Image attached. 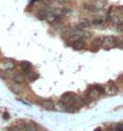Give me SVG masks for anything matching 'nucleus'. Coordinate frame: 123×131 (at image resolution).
<instances>
[{
	"label": "nucleus",
	"mask_w": 123,
	"mask_h": 131,
	"mask_svg": "<svg viewBox=\"0 0 123 131\" xmlns=\"http://www.w3.org/2000/svg\"><path fill=\"white\" fill-rule=\"evenodd\" d=\"M116 40H117V37H115V36H112V35L104 36L103 37V46H101V48L106 49V51L112 49L113 47H116Z\"/></svg>",
	"instance_id": "nucleus-1"
},
{
	"label": "nucleus",
	"mask_w": 123,
	"mask_h": 131,
	"mask_svg": "<svg viewBox=\"0 0 123 131\" xmlns=\"http://www.w3.org/2000/svg\"><path fill=\"white\" fill-rule=\"evenodd\" d=\"M77 97H79V96H76L74 93H65V94L62 96V100H60V101L65 103V105H67V108H68L75 103ZM65 111H67V110H65Z\"/></svg>",
	"instance_id": "nucleus-2"
},
{
	"label": "nucleus",
	"mask_w": 123,
	"mask_h": 131,
	"mask_svg": "<svg viewBox=\"0 0 123 131\" xmlns=\"http://www.w3.org/2000/svg\"><path fill=\"white\" fill-rule=\"evenodd\" d=\"M109 19L113 24V27L116 29H118V30H122L123 29V20L117 13H109Z\"/></svg>",
	"instance_id": "nucleus-3"
},
{
	"label": "nucleus",
	"mask_w": 123,
	"mask_h": 131,
	"mask_svg": "<svg viewBox=\"0 0 123 131\" xmlns=\"http://www.w3.org/2000/svg\"><path fill=\"white\" fill-rule=\"evenodd\" d=\"M15 66H16V63L12 59H4L1 61V68L4 70H12Z\"/></svg>",
	"instance_id": "nucleus-4"
},
{
	"label": "nucleus",
	"mask_w": 123,
	"mask_h": 131,
	"mask_svg": "<svg viewBox=\"0 0 123 131\" xmlns=\"http://www.w3.org/2000/svg\"><path fill=\"white\" fill-rule=\"evenodd\" d=\"M41 106L44 110H47V111H53L56 108V103L53 102L52 100H44L41 102Z\"/></svg>",
	"instance_id": "nucleus-5"
},
{
	"label": "nucleus",
	"mask_w": 123,
	"mask_h": 131,
	"mask_svg": "<svg viewBox=\"0 0 123 131\" xmlns=\"http://www.w3.org/2000/svg\"><path fill=\"white\" fill-rule=\"evenodd\" d=\"M101 46H103V37H97L92 43V51L97 52L99 48H101Z\"/></svg>",
	"instance_id": "nucleus-6"
},
{
	"label": "nucleus",
	"mask_w": 123,
	"mask_h": 131,
	"mask_svg": "<svg viewBox=\"0 0 123 131\" xmlns=\"http://www.w3.org/2000/svg\"><path fill=\"white\" fill-rule=\"evenodd\" d=\"M13 81L17 82V83H20V84H24L25 83V81H27V77H25L23 73H15V76H13Z\"/></svg>",
	"instance_id": "nucleus-7"
},
{
	"label": "nucleus",
	"mask_w": 123,
	"mask_h": 131,
	"mask_svg": "<svg viewBox=\"0 0 123 131\" xmlns=\"http://www.w3.org/2000/svg\"><path fill=\"white\" fill-rule=\"evenodd\" d=\"M21 66H22V70H23L25 73H29V72L32 71V64L29 63V61H22L21 63Z\"/></svg>",
	"instance_id": "nucleus-8"
},
{
	"label": "nucleus",
	"mask_w": 123,
	"mask_h": 131,
	"mask_svg": "<svg viewBox=\"0 0 123 131\" xmlns=\"http://www.w3.org/2000/svg\"><path fill=\"white\" fill-rule=\"evenodd\" d=\"M21 129H22V131H39V129H37L35 124H28V125L24 124Z\"/></svg>",
	"instance_id": "nucleus-9"
},
{
	"label": "nucleus",
	"mask_w": 123,
	"mask_h": 131,
	"mask_svg": "<svg viewBox=\"0 0 123 131\" xmlns=\"http://www.w3.org/2000/svg\"><path fill=\"white\" fill-rule=\"evenodd\" d=\"M71 46H72V48H74V49L80 51V49H82V48L84 47V42H83V40H79V41H76L75 43H72Z\"/></svg>",
	"instance_id": "nucleus-10"
},
{
	"label": "nucleus",
	"mask_w": 123,
	"mask_h": 131,
	"mask_svg": "<svg viewBox=\"0 0 123 131\" xmlns=\"http://www.w3.org/2000/svg\"><path fill=\"white\" fill-rule=\"evenodd\" d=\"M10 88H11L12 91H15V93H21V91H22V84L17 83V82H15L13 84H10Z\"/></svg>",
	"instance_id": "nucleus-11"
},
{
	"label": "nucleus",
	"mask_w": 123,
	"mask_h": 131,
	"mask_svg": "<svg viewBox=\"0 0 123 131\" xmlns=\"http://www.w3.org/2000/svg\"><path fill=\"white\" fill-rule=\"evenodd\" d=\"M94 6L97 7V10H101L106 6V0H97L94 3Z\"/></svg>",
	"instance_id": "nucleus-12"
},
{
	"label": "nucleus",
	"mask_w": 123,
	"mask_h": 131,
	"mask_svg": "<svg viewBox=\"0 0 123 131\" xmlns=\"http://www.w3.org/2000/svg\"><path fill=\"white\" fill-rule=\"evenodd\" d=\"M92 24L88 22V20H81L79 24H77V29H87L89 28Z\"/></svg>",
	"instance_id": "nucleus-13"
},
{
	"label": "nucleus",
	"mask_w": 123,
	"mask_h": 131,
	"mask_svg": "<svg viewBox=\"0 0 123 131\" xmlns=\"http://www.w3.org/2000/svg\"><path fill=\"white\" fill-rule=\"evenodd\" d=\"M27 75H28V81L29 82H34V81L37 80V77H39V75L34 71H30L29 73H27Z\"/></svg>",
	"instance_id": "nucleus-14"
},
{
	"label": "nucleus",
	"mask_w": 123,
	"mask_h": 131,
	"mask_svg": "<svg viewBox=\"0 0 123 131\" xmlns=\"http://www.w3.org/2000/svg\"><path fill=\"white\" fill-rule=\"evenodd\" d=\"M115 131H123V123H118L115 125Z\"/></svg>",
	"instance_id": "nucleus-15"
},
{
	"label": "nucleus",
	"mask_w": 123,
	"mask_h": 131,
	"mask_svg": "<svg viewBox=\"0 0 123 131\" xmlns=\"http://www.w3.org/2000/svg\"><path fill=\"white\" fill-rule=\"evenodd\" d=\"M8 131H22V129L20 126H11L8 127Z\"/></svg>",
	"instance_id": "nucleus-16"
},
{
	"label": "nucleus",
	"mask_w": 123,
	"mask_h": 131,
	"mask_svg": "<svg viewBox=\"0 0 123 131\" xmlns=\"http://www.w3.org/2000/svg\"><path fill=\"white\" fill-rule=\"evenodd\" d=\"M58 1H59L60 4H64V3H67L68 0H58Z\"/></svg>",
	"instance_id": "nucleus-17"
},
{
	"label": "nucleus",
	"mask_w": 123,
	"mask_h": 131,
	"mask_svg": "<svg viewBox=\"0 0 123 131\" xmlns=\"http://www.w3.org/2000/svg\"><path fill=\"white\" fill-rule=\"evenodd\" d=\"M95 131H103V130H101V129H100V127H99V129H97V130H95Z\"/></svg>",
	"instance_id": "nucleus-18"
}]
</instances>
